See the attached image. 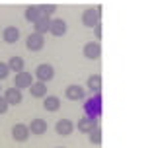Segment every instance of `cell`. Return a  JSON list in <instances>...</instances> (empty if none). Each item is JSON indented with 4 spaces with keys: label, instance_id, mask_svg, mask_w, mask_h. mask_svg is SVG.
Wrapping results in <instances>:
<instances>
[{
    "label": "cell",
    "instance_id": "1",
    "mask_svg": "<svg viewBox=\"0 0 156 148\" xmlns=\"http://www.w3.org/2000/svg\"><path fill=\"white\" fill-rule=\"evenodd\" d=\"M84 113H86V117L100 119V115H101V97H100V93H94L92 97H88L84 101Z\"/></svg>",
    "mask_w": 156,
    "mask_h": 148
},
{
    "label": "cell",
    "instance_id": "2",
    "mask_svg": "<svg viewBox=\"0 0 156 148\" xmlns=\"http://www.w3.org/2000/svg\"><path fill=\"white\" fill-rule=\"evenodd\" d=\"M101 22V12L100 8H88L84 14H82V23L86 27H94Z\"/></svg>",
    "mask_w": 156,
    "mask_h": 148
},
{
    "label": "cell",
    "instance_id": "3",
    "mask_svg": "<svg viewBox=\"0 0 156 148\" xmlns=\"http://www.w3.org/2000/svg\"><path fill=\"white\" fill-rule=\"evenodd\" d=\"M33 84V74L31 72H16V80H14V88L18 90H26Z\"/></svg>",
    "mask_w": 156,
    "mask_h": 148
},
{
    "label": "cell",
    "instance_id": "4",
    "mask_svg": "<svg viewBox=\"0 0 156 148\" xmlns=\"http://www.w3.org/2000/svg\"><path fill=\"white\" fill-rule=\"evenodd\" d=\"M65 96H66V100H70V101H78V100H84L86 90L82 86H78V84H72V86H68L65 90Z\"/></svg>",
    "mask_w": 156,
    "mask_h": 148
},
{
    "label": "cell",
    "instance_id": "5",
    "mask_svg": "<svg viewBox=\"0 0 156 148\" xmlns=\"http://www.w3.org/2000/svg\"><path fill=\"white\" fill-rule=\"evenodd\" d=\"M53 76H55V70H53L51 65H39L35 68V78H37L39 82H45L47 84Z\"/></svg>",
    "mask_w": 156,
    "mask_h": 148
},
{
    "label": "cell",
    "instance_id": "6",
    "mask_svg": "<svg viewBox=\"0 0 156 148\" xmlns=\"http://www.w3.org/2000/svg\"><path fill=\"white\" fill-rule=\"evenodd\" d=\"M84 57L86 58H90V61H98L101 55V47H100V43L98 41H92V43H86L84 45Z\"/></svg>",
    "mask_w": 156,
    "mask_h": 148
},
{
    "label": "cell",
    "instance_id": "7",
    "mask_svg": "<svg viewBox=\"0 0 156 148\" xmlns=\"http://www.w3.org/2000/svg\"><path fill=\"white\" fill-rule=\"evenodd\" d=\"M26 45L29 51H39V49H43V45H45V39H43L41 33H29V37L26 39Z\"/></svg>",
    "mask_w": 156,
    "mask_h": 148
},
{
    "label": "cell",
    "instance_id": "8",
    "mask_svg": "<svg viewBox=\"0 0 156 148\" xmlns=\"http://www.w3.org/2000/svg\"><path fill=\"white\" fill-rule=\"evenodd\" d=\"M12 136H14V140H18V142H26V140L29 139V129H27V125H22V123L14 125Z\"/></svg>",
    "mask_w": 156,
    "mask_h": 148
},
{
    "label": "cell",
    "instance_id": "9",
    "mask_svg": "<svg viewBox=\"0 0 156 148\" xmlns=\"http://www.w3.org/2000/svg\"><path fill=\"white\" fill-rule=\"evenodd\" d=\"M27 129H29V132H31V135L41 136V135H45V132H47V121H43V119H33L31 125H27Z\"/></svg>",
    "mask_w": 156,
    "mask_h": 148
},
{
    "label": "cell",
    "instance_id": "10",
    "mask_svg": "<svg viewBox=\"0 0 156 148\" xmlns=\"http://www.w3.org/2000/svg\"><path fill=\"white\" fill-rule=\"evenodd\" d=\"M49 33H53L55 37H62L66 33V22H65V19H51Z\"/></svg>",
    "mask_w": 156,
    "mask_h": 148
},
{
    "label": "cell",
    "instance_id": "11",
    "mask_svg": "<svg viewBox=\"0 0 156 148\" xmlns=\"http://www.w3.org/2000/svg\"><path fill=\"white\" fill-rule=\"evenodd\" d=\"M55 131H57V135H61V136H68L72 131H74V125H72V121H68V119H61V121H57Z\"/></svg>",
    "mask_w": 156,
    "mask_h": 148
},
{
    "label": "cell",
    "instance_id": "12",
    "mask_svg": "<svg viewBox=\"0 0 156 148\" xmlns=\"http://www.w3.org/2000/svg\"><path fill=\"white\" fill-rule=\"evenodd\" d=\"M2 97L8 101V105H18V103H22V90L10 88V90H6V93H4Z\"/></svg>",
    "mask_w": 156,
    "mask_h": 148
},
{
    "label": "cell",
    "instance_id": "13",
    "mask_svg": "<svg viewBox=\"0 0 156 148\" xmlns=\"http://www.w3.org/2000/svg\"><path fill=\"white\" fill-rule=\"evenodd\" d=\"M33 26H35V33H41V35H45L49 31V27H51V18L47 16H41L39 19L33 22Z\"/></svg>",
    "mask_w": 156,
    "mask_h": 148
},
{
    "label": "cell",
    "instance_id": "14",
    "mask_svg": "<svg viewBox=\"0 0 156 148\" xmlns=\"http://www.w3.org/2000/svg\"><path fill=\"white\" fill-rule=\"evenodd\" d=\"M94 127H98V119H92V117H82L80 121H78V131L80 132H90Z\"/></svg>",
    "mask_w": 156,
    "mask_h": 148
},
{
    "label": "cell",
    "instance_id": "15",
    "mask_svg": "<svg viewBox=\"0 0 156 148\" xmlns=\"http://www.w3.org/2000/svg\"><path fill=\"white\" fill-rule=\"evenodd\" d=\"M29 92H31L33 97H45L47 96V84L45 82H33L31 86H29Z\"/></svg>",
    "mask_w": 156,
    "mask_h": 148
},
{
    "label": "cell",
    "instance_id": "16",
    "mask_svg": "<svg viewBox=\"0 0 156 148\" xmlns=\"http://www.w3.org/2000/svg\"><path fill=\"white\" fill-rule=\"evenodd\" d=\"M2 39L6 43H16L18 39H20V29L18 27H14V26H10V27H6L2 31Z\"/></svg>",
    "mask_w": 156,
    "mask_h": 148
},
{
    "label": "cell",
    "instance_id": "17",
    "mask_svg": "<svg viewBox=\"0 0 156 148\" xmlns=\"http://www.w3.org/2000/svg\"><path fill=\"white\" fill-rule=\"evenodd\" d=\"M86 86H88V90H92L94 93H100V90H101V76H100V74L90 76L88 82H86Z\"/></svg>",
    "mask_w": 156,
    "mask_h": 148
},
{
    "label": "cell",
    "instance_id": "18",
    "mask_svg": "<svg viewBox=\"0 0 156 148\" xmlns=\"http://www.w3.org/2000/svg\"><path fill=\"white\" fill-rule=\"evenodd\" d=\"M43 107L47 111H57L61 107V100L57 96H45V101H43Z\"/></svg>",
    "mask_w": 156,
    "mask_h": 148
},
{
    "label": "cell",
    "instance_id": "19",
    "mask_svg": "<svg viewBox=\"0 0 156 148\" xmlns=\"http://www.w3.org/2000/svg\"><path fill=\"white\" fill-rule=\"evenodd\" d=\"M41 18V10H39V6H27L26 8V19L27 22H35V19Z\"/></svg>",
    "mask_w": 156,
    "mask_h": 148
},
{
    "label": "cell",
    "instance_id": "20",
    "mask_svg": "<svg viewBox=\"0 0 156 148\" xmlns=\"http://www.w3.org/2000/svg\"><path fill=\"white\" fill-rule=\"evenodd\" d=\"M8 68H10V70H14V72H22V70H23V58L12 57V58L8 61Z\"/></svg>",
    "mask_w": 156,
    "mask_h": 148
},
{
    "label": "cell",
    "instance_id": "21",
    "mask_svg": "<svg viewBox=\"0 0 156 148\" xmlns=\"http://www.w3.org/2000/svg\"><path fill=\"white\" fill-rule=\"evenodd\" d=\"M88 135H90V142H92V144H100V142H101V129H100V125L94 127Z\"/></svg>",
    "mask_w": 156,
    "mask_h": 148
},
{
    "label": "cell",
    "instance_id": "22",
    "mask_svg": "<svg viewBox=\"0 0 156 148\" xmlns=\"http://www.w3.org/2000/svg\"><path fill=\"white\" fill-rule=\"evenodd\" d=\"M39 10H41V16L51 18V14L57 12V4H43V6H39Z\"/></svg>",
    "mask_w": 156,
    "mask_h": 148
},
{
    "label": "cell",
    "instance_id": "23",
    "mask_svg": "<svg viewBox=\"0 0 156 148\" xmlns=\"http://www.w3.org/2000/svg\"><path fill=\"white\" fill-rule=\"evenodd\" d=\"M10 74V68H8V65H4V62H0V80H4Z\"/></svg>",
    "mask_w": 156,
    "mask_h": 148
},
{
    "label": "cell",
    "instance_id": "24",
    "mask_svg": "<svg viewBox=\"0 0 156 148\" xmlns=\"http://www.w3.org/2000/svg\"><path fill=\"white\" fill-rule=\"evenodd\" d=\"M8 107H10V105H8V101L4 100L2 96H0V115H4V113L8 111Z\"/></svg>",
    "mask_w": 156,
    "mask_h": 148
},
{
    "label": "cell",
    "instance_id": "25",
    "mask_svg": "<svg viewBox=\"0 0 156 148\" xmlns=\"http://www.w3.org/2000/svg\"><path fill=\"white\" fill-rule=\"evenodd\" d=\"M92 29H94L96 37H98V39H101V23H98V26H94V27H92Z\"/></svg>",
    "mask_w": 156,
    "mask_h": 148
},
{
    "label": "cell",
    "instance_id": "26",
    "mask_svg": "<svg viewBox=\"0 0 156 148\" xmlns=\"http://www.w3.org/2000/svg\"><path fill=\"white\" fill-rule=\"evenodd\" d=\"M0 90H2V88H0Z\"/></svg>",
    "mask_w": 156,
    "mask_h": 148
}]
</instances>
